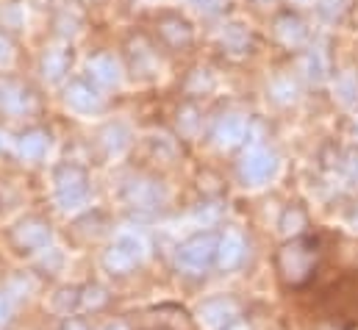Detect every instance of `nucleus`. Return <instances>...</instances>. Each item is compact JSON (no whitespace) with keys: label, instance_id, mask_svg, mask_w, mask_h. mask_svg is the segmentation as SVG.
Listing matches in <instances>:
<instances>
[{"label":"nucleus","instance_id":"25","mask_svg":"<svg viewBox=\"0 0 358 330\" xmlns=\"http://www.w3.org/2000/svg\"><path fill=\"white\" fill-rule=\"evenodd\" d=\"M103 330H122V325H108V328H103Z\"/></svg>","mask_w":358,"mask_h":330},{"label":"nucleus","instance_id":"11","mask_svg":"<svg viewBox=\"0 0 358 330\" xmlns=\"http://www.w3.org/2000/svg\"><path fill=\"white\" fill-rule=\"evenodd\" d=\"M67 103L76 108V111H81V114H92V111H97L100 106H103V100H100V94L87 86V83H73L70 89H67Z\"/></svg>","mask_w":358,"mask_h":330},{"label":"nucleus","instance_id":"3","mask_svg":"<svg viewBox=\"0 0 358 330\" xmlns=\"http://www.w3.org/2000/svg\"><path fill=\"white\" fill-rule=\"evenodd\" d=\"M275 172V156L264 148H250L242 159V178L248 183H264Z\"/></svg>","mask_w":358,"mask_h":330},{"label":"nucleus","instance_id":"21","mask_svg":"<svg viewBox=\"0 0 358 330\" xmlns=\"http://www.w3.org/2000/svg\"><path fill=\"white\" fill-rule=\"evenodd\" d=\"M64 330H87V325H84V322H78V320H70V322L64 325Z\"/></svg>","mask_w":358,"mask_h":330},{"label":"nucleus","instance_id":"8","mask_svg":"<svg viewBox=\"0 0 358 330\" xmlns=\"http://www.w3.org/2000/svg\"><path fill=\"white\" fill-rule=\"evenodd\" d=\"M245 136H248V120H245V117H236V114L222 117V120L217 122V128H214V139H217L220 148H234V145H239Z\"/></svg>","mask_w":358,"mask_h":330},{"label":"nucleus","instance_id":"16","mask_svg":"<svg viewBox=\"0 0 358 330\" xmlns=\"http://www.w3.org/2000/svg\"><path fill=\"white\" fill-rule=\"evenodd\" d=\"M336 92H339V97H342L345 103H356L358 100V81L348 73V76H342V78L336 81Z\"/></svg>","mask_w":358,"mask_h":330},{"label":"nucleus","instance_id":"20","mask_svg":"<svg viewBox=\"0 0 358 330\" xmlns=\"http://www.w3.org/2000/svg\"><path fill=\"white\" fill-rule=\"evenodd\" d=\"M11 59H14V53H11V45L0 36V67L3 64H11Z\"/></svg>","mask_w":358,"mask_h":330},{"label":"nucleus","instance_id":"9","mask_svg":"<svg viewBox=\"0 0 358 330\" xmlns=\"http://www.w3.org/2000/svg\"><path fill=\"white\" fill-rule=\"evenodd\" d=\"M242 258H245V239L236 231L225 234L222 242H220V248H217V264L222 269H234V266L242 264Z\"/></svg>","mask_w":358,"mask_h":330},{"label":"nucleus","instance_id":"6","mask_svg":"<svg viewBox=\"0 0 358 330\" xmlns=\"http://www.w3.org/2000/svg\"><path fill=\"white\" fill-rule=\"evenodd\" d=\"M111 250H117V252L125 255L128 261L139 264V261L148 255V239H145L139 231H134V228H122V231L114 236Z\"/></svg>","mask_w":358,"mask_h":330},{"label":"nucleus","instance_id":"1","mask_svg":"<svg viewBox=\"0 0 358 330\" xmlns=\"http://www.w3.org/2000/svg\"><path fill=\"white\" fill-rule=\"evenodd\" d=\"M90 197V189H87V175L78 169V166H64L59 175H56V200L64 211H73V208H81Z\"/></svg>","mask_w":358,"mask_h":330},{"label":"nucleus","instance_id":"14","mask_svg":"<svg viewBox=\"0 0 358 330\" xmlns=\"http://www.w3.org/2000/svg\"><path fill=\"white\" fill-rule=\"evenodd\" d=\"M128 197H131L136 206H142V208H153V206L162 200V192H159L156 183H134V186L128 189Z\"/></svg>","mask_w":358,"mask_h":330},{"label":"nucleus","instance_id":"7","mask_svg":"<svg viewBox=\"0 0 358 330\" xmlns=\"http://www.w3.org/2000/svg\"><path fill=\"white\" fill-rule=\"evenodd\" d=\"M14 242L25 250H42L50 245V231H48L45 222H39V220H28V222L17 225V231H14Z\"/></svg>","mask_w":358,"mask_h":330},{"label":"nucleus","instance_id":"4","mask_svg":"<svg viewBox=\"0 0 358 330\" xmlns=\"http://www.w3.org/2000/svg\"><path fill=\"white\" fill-rule=\"evenodd\" d=\"M200 320L211 330H225V328H231L234 322H239V320H236V306H234V300H225V297L208 300V303L200 308Z\"/></svg>","mask_w":358,"mask_h":330},{"label":"nucleus","instance_id":"19","mask_svg":"<svg viewBox=\"0 0 358 330\" xmlns=\"http://www.w3.org/2000/svg\"><path fill=\"white\" fill-rule=\"evenodd\" d=\"M345 3L348 0H320V6H322V14L325 17H336V14H342V8H345Z\"/></svg>","mask_w":358,"mask_h":330},{"label":"nucleus","instance_id":"24","mask_svg":"<svg viewBox=\"0 0 358 330\" xmlns=\"http://www.w3.org/2000/svg\"><path fill=\"white\" fill-rule=\"evenodd\" d=\"M225 330H248V325H245V322H234L231 328H225Z\"/></svg>","mask_w":358,"mask_h":330},{"label":"nucleus","instance_id":"18","mask_svg":"<svg viewBox=\"0 0 358 330\" xmlns=\"http://www.w3.org/2000/svg\"><path fill=\"white\" fill-rule=\"evenodd\" d=\"M11 308H14V297L11 294H0V330L6 328V322L11 317Z\"/></svg>","mask_w":358,"mask_h":330},{"label":"nucleus","instance_id":"17","mask_svg":"<svg viewBox=\"0 0 358 330\" xmlns=\"http://www.w3.org/2000/svg\"><path fill=\"white\" fill-rule=\"evenodd\" d=\"M303 225H306V217H303V211H297V208H289V211L283 214V220H280V231H283V234H297Z\"/></svg>","mask_w":358,"mask_h":330},{"label":"nucleus","instance_id":"5","mask_svg":"<svg viewBox=\"0 0 358 330\" xmlns=\"http://www.w3.org/2000/svg\"><path fill=\"white\" fill-rule=\"evenodd\" d=\"M280 269H283V275L292 283L303 280L308 275V269H311V252L306 250V245L294 242V245H289V248L283 250L280 252Z\"/></svg>","mask_w":358,"mask_h":330},{"label":"nucleus","instance_id":"22","mask_svg":"<svg viewBox=\"0 0 358 330\" xmlns=\"http://www.w3.org/2000/svg\"><path fill=\"white\" fill-rule=\"evenodd\" d=\"M350 175H353V180H358V159L350 162Z\"/></svg>","mask_w":358,"mask_h":330},{"label":"nucleus","instance_id":"23","mask_svg":"<svg viewBox=\"0 0 358 330\" xmlns=\"http://www.w3.org/2000/svg\"><path fill=\"white\" fill-rule=\"evenodd\" d=\"M192 3H197V6H206V8H211L217 0H192Z\"/></svg>","mask_w":358,"mask_h":330},{"label":"nucleus","instance_id":"10","mask_svg":"<svg viewBox=\"0 0 358 330\" xmlns=\"http://www.w3.org/2000/svg\"><path fill=\"white\" fill-rule=\"evenodd\" d=\"M90 76H92V81L100 83V86H117L120 78H122L120 64L114 62V56H106V53L90 59Z\"/></svg>","mask_w":358,"mask_h":330},{"label":"nucleus","instance_id":"15","mask_svg":"<svg viewBox=\"0 0 358 330\" xmlns=\"http://www.w3.org/2000/svg\"><path fill=\"white\" fill-rule=\"evenodd\" d=\"M64 67H67V59H64L62 50H53V53L45 56V78L56 81V78L64 73Z\"/></svg>","mask_w":358,"mask_h":330},{"label":"nucleus","instance_id":"12","mask_svg":"<svg viewBox=\"0 0 358 330\" xmlns=\"http://www.w3.org/2000/svg\"><path fill=\"white\" fill-rule=\"evenodd\" d=\"M0 106H3L8 114H22V111L31 106V100H28V92H25L22 86H17V83H3V86H0Z\"/></svg>","mask_w":358,"mask_h":330},{"label":"nucleus","instance_id":"2","mask_svg":"<svg viewBox=\"0 0 358 330\" xmlns=\"http://www.w3.org/2000/svg\"><path fill=\"white\" fill-rule=\"evenodd\" d=\"M217 239L214 236H194L178 250V266L189 275H200L211 266V261L217 258Z\"/></svg>","mask_w":358,"mask_h":330},{"label":"nucleus","instance_id":"13","mask_svg":"<svg viewBox=\"0 0 358 330\" xmlns=\"http://www.w3.org/2000/svg\"><path fill=\"white\" fill-rule=\"evenodd\" d=\"M17 150H20V156H22V159L36 162V159H42V156H45V150H48V136H45V134H39V131L25 134V136L20 139V145H17Z\"/></svg>","mask_w":358,"mask_h":330}]
</instances>
